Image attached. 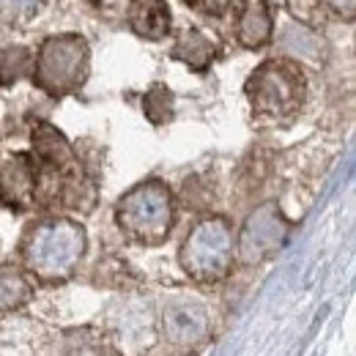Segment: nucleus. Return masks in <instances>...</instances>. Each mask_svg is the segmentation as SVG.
<instances>
[{
    "label": "nucleus",
    "instance_id": "1",
    "mask_svg": "<svg viewBox=\"0 0 356 356\" xmlns=\"http://www.w3.org/2000/svg\"><path fill=\"white\" fill-rule=\"evenodd\" d=\"M86 250L88 233L83 222L63 214H49L31 222L17 247L28 277H36L47 285L72 280L86 258Z\"/></svg>",
    "mask_w": 356,
    "mask_h": 356
},
{
    "label": "nucleus",
    "instance_id": "2",
    "mask_svg": "<svg viewBox=\"0 0 356 356\" xmlns=\"http://www.w3.org/2000/svg\"><path fill=\"white\" fill-rule=\"evenodd\" d=\"M307 93L310 88L302 63L282 55L258 63L244 83L252 118L271 127H288L291 121H296L307 104Z\"/></svg>",
    "mask_w": 356,
    "mask_h": 356
},
{
    "label": "nucleus",
    "instance_id": "3",
    "mask_svg": "<svg viewBox=\"0 0 356 356\" xmlns=\"http://www.w3.org/2000/svg\"><path fill=\"white\" fill-rule=\"evenodd\" d=\"M176 195L162 178H145L124 192L115 203L118 230L140 247H159L176 225Z\"/></svg>",
    "mask_w": 356,
    "mask_h": 356
},
{
    "label": "nucleus",
    "instance_id": "4",
    "mask_svg": "<svg viewBox=\"0 0 356 356\" xmlns=\"http://www.w3.org/2000/svg\"><path fill=\"white\" fill-rule=\"evenodd\" d=\"M236 264V230L222 214H209L189 227L178 247V266L200 285H217Z\"/></svg>",
    "mask_w": 356,
    "mask_h": 356
},
{
    "label": "nucleus",
    "instance_id": "5",
    "mask_svg": "<svg viewBox=\"0 0 356 356\" xmlns=\"http://www.w3.org/2000/svg\"><path fill=\"white\" fill-rule=\"evenodd\" d=\"M90 77V44L83 33H55L39 44L31 66L33 86L49 99H66Z\"/></svg>",
    "mask_w": 356,
    "mask_h": 356
},
{
    "label": "nucleus",
    "instance_id": "6",
    "mask_svg": "<svg viewBox=\"0 0 356 356\" xmlns=\"http://www.w3.org/2000/svg\"><path fill=\"white\" fill-rule=\"evenodd\" d=\"M291 230L293 222L274 200L255 206L236 233V264L247 268L268 264L288 244Z\"/></svg>",
    "mask_w": 356,
    "mask_h": 356
},
{
    "label": "nucleus",
    "instance_id": "7",
    "mask_svg": "<svg viewBox=\"0 0 356 356\" xmlns=\"http://www.w3.org/2000/svg\"><path fill=\"white\" fill-rule=\"evenodd\" d=\"M162 334L168 337L170 346H176L181 351H192L197 346H203L211 334V318L203 305L197 302H173L165 307V315L159 321Z\"/></svg>",
    "mask_w": 356,
    "mask_h": 356
},
{
    "label": "nucleus",
    "instance_id": "8",
    "mask_svg": "<svg viewBox=\"0 0 356 356\" xmlns=\"http://www.w3.org/2000/svg\"><path fill=\"white\" fill-rule=\"evenodd\" d=\"M0 203L11 211L36 209V165L31 154H14L0 168Z\"/></svg>",
    "mask_w": 356,
    "mask_h": 356
},
{
    "label": "nucleus",
    "instance_id": "9",
    "mask_svg": "<svg viewBox=\"0 0 356 356\" xmlns=\"http://www.w3.org/2000/svg\"><path fill=\"white\" fill-rule=\"evenodd\" d=\"M236 42L244 49H264L274 42V14L266 0H244L236 17Z\"/></svg>",
    "mask_w": 356,
    "mask_h": 356
},
{
    "label": "nucleus",
    "instance_id": "10",
    "mask_svg": "<svg viewBox=\"0 0 356 356\" xmlns=\"http://www.w3.org/2000/svg\"><path fill=\"white\" fill-rule=\"evenodd\" d=\"M127 22L134 36L145 42H162L170 36L173 28L168 0H132L127 11Z\"/></svg>",
    "mask_w": 356,
    "mask_h": 356
},
{
    "label": "nucleus",
    "instance_id": "11",
    "mask_svg": "<svg viewBox=\"0 0 356 356\" xmlns=\"http://www.w3.org/2000/svg\"><path fill=\"white\" fill-rule=\"evenodd\" d=\"M170 58L184 63L186 69L197 72V74H206L217 58V44L214 39L200 31V28H184L176 36V42L170 47Z\"/></svg>",
    "mask_w": 356,
    "mask_h": 356
},
{
    "label": "nucleus",
    "instance_id": "12",
    "mask_svg": "<svg viewBox=\"0 0 356 356\" xmlns=\"http://www.w3.org/2000/svg\"><path fill=\"white\" fill-rule=\"evenodd\" d=\"M280 49H282V58H291V60H312V63H321L323 60V39L318 36V31L312 25H305L299 19H291L285 28H282V36H280Z\"/></svg>",
    "mask_w": 356,
    "mask_h": 356
},
{
    "label": "nucleus",
    "instance_id": "13",
    "mask_svg": "<svg viewBox=\"0 0 356 356\" xmlns=\"http://www.w3.org/2000/svg\"><path fill=\"white\" fill-rule=\"evenodd\" d=\"M33 296H36V288L25 268L14 264H0V315H11L28 307Z\"/></svg>",
    "mask_w": 356,
    "mask_h": 356
},
{
    "label": "nucleus",
    "instance_id": "14",
    "mask_svg": "<svg viewBox=\"0 0 356 356\" xmlns=\"http://www.w3.org/2000/svg\"><path fill=\"white\" fill-rule=\"evenodd\" d=\"M143 113L154 127H162L168 121H173L176 113V96L165 83H154L143 96Z\"/></svg>",
    "mask_w": 356,
    "mask_h": 356
},
{
    "label": "nucleus",
    "instance_id": "15",
    "mask_svg": "<svg viewBox=\"0 0 356 356\" xmlns=\"http://www.w3.org/2000/svg\"><path fill=\"white\" fill-rule=\"evenodd\" d=\"M31 66H33V52L28 47H0V86L19 83L25 74H31Z\"/></svg>",
    "mask_w": 356,
    "mask_h": 356
},
{
    "label": "nucleus",
    "instance_id": "16",
    "mask_svg": "<svg viewBox=\"0 0 356 356\" xmlns=\"http://www.w3.org/2000/svg\"><path fill=\"white\" fill-rule=\"evenodd\" d=\"M110 343L104 332L96 329H80L72 332L66 340V356H110Z\"/></svg>",
    "mask_w": 356,
    "mask_h": 356
},
{
    "label": "nucleus",
    "instance_id": "17",
    "mask_svg": "<svg viewBox=\"0 0 356 356\" xmlns=\"http://www.w3.org/2000/svg\"><path fill=\"white\" fill-rule=\"evenodd\" d=\"M47 0H0V17L6 22H25L33 19Z\"/></svg>",
    "mask_w": 356,
    "mask_h": 356
},
{
    "label": "nucleus",
    "instance_id": "18",
    "mask_svg": "<svg viewBox=\"0 0 356 356\" xmlns=\"http://www.w3.org/2000/svg\"><path fill=\"white\" fill-rule=\"evenodd\" d=\"M318 6H321L323 11L340 17V19H348V22L354 19V14H356V0H318Z\"/></svg>",
    "mask_w": 356,
    "mask_h": 356
},
{
    "label": "nucleus",
    "instance_id": "19",
    "mask_svg": "<svg viewBox=\"0 0 356 356\" xmlns=\"http://www.w3.org/2000/svg\"><path fill=\"white\" fill-rule=\"evenodd\" d=\"M195 6H197L203 14H209V17L214 14V17H217V14H225L227 8H233V0H197Z\"/></svg>",
    "mask_w": 356,
    "mask_h": 356
},
{
    "label": "nucleus",
    "instance_id": "20",
    "mask_svg": "<svg viewBox=\"0 0 356 356\" xmlns=\"http://www.w3.org/2000/svg\"><path fill=\"white\" fill-rule=\"evenodd\" d=\"M181 3H186V6H195V3H197V0H181Z\"/></svg>",
    "mask_w": 356,
    "mask_h": 356
}]
</instances>
